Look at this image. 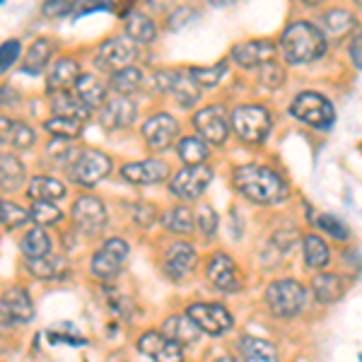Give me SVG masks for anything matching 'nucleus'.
Wrapping results in <instances>:
<instances>
[{"instance_id":"nucleus-1","label":"nucleus","mask_w":362,"mask_h":362,"mask_svg":"<svg viewBox=\"0 0 362 362\" xmlns=\"http://www.w3.org/2000/svg\"><path fill=\"white\" fill-rule=\"evenodd\" d=\"M232 184L239 194L256 206H278L290 194L283 174L268 165H259V162L239 165L232 172Z\"/></svg>"},{"instance_id":"nucleus-2","label":"nucleus","mask_w":362,"mask_h":362,"mask_svg":"<svg viewBox=\"0 0 362 362\" xmlns=\"http://www.w3.org/2000/svg\"><path fill=\"white\" fill-rule=\"evenodd\" d=\"M329 44H326L324 29L317 27L309 20H295L280 32L278 51L290 66H305V63L319 61L326 54Z\"/></svg>"},{"instance_id":"nucleus-3","label":"nucleus","mask_w":362,"mask_h":362,"mask_svg":"<svg viewBox=\"0 0 362 362\" xmlns=\"http://www.w3.org/2000/svg\"><path fill=\"white\" fill-rule=\"evenodd\" d=\"M232 133L247 145H261L271 136L273 116L264 104H239L230 112Z\"/></svg>"},{"instance_id":"nucleus-4","label":"nucleus","mask_w":362,"mask_h":362,"mask_svg":"<svg viewBox=\"0 0 362 362\" xmlns=\"http://www.w3.org/2000/svg\"><path fill=\"white\" fill-rule=\"evenodd\" d=\"M264 297L271 314L278 319H293L307 307V288L293 278L273 280Z\"/></svg>"},{"instance_id":"nucleus-5","label":"nucleus","mask_w":362,"mask_h":362,"mask_svg":"<svg viewBox=\"0 0 362 362\" xmlns=\"http://www.w3.org/2000/svg\"><path fill=\"white\" fill-rule=\"evenodd\" d=\"M290 112L297 121H302L314 131H329L336 121V109L331 99L319 92H300L290 104Z\"/></svg>"},{"instance_id":"nucleus-6","label":"nucleus","mask_w":362,"mask_h":362,"mask_svg":"<svg viewBox=\"0 0 362 362\" xmlns=\"http://www.w3.org/2000/svg\"><path fill=\"white\" fill-rule=\"evenodd\" d=\"M112 169H114V160L104 150L85 148L78 160L73 162V167H70V177H73L75 184L92 189L102 179H107L112 174Z\"/></svg>"},{"instance_id":"nucleus-7","label":"nucleus","mask_w":362,"mask_h":362,"mask_svg":"<svg viewBox=\"0 0 362 362\" xmlns=\"http://www.w3.org/2000/svg\"><path fill=\"white\" fill-rule=\"evenodd\" d=\"M194 131L206 140L208 145H225L230 138L232 128H230V114L225 107L220 104H208V107L198 109L191 119Z\"/></svg>"},{"instance_id":"nucleus-8","label":"nucleus","mask_w":362,"mask_h":362,"mask_svg":"<svg viewBox=\"0 0 362 362\" xmlns=\"http://www.w3.org/2000/svg\"><path fill=\"white\" fill-rule=\"evenodd\" d=\"M206 278L215 290H223V293H239L247 283L242 268L237 266V261L232 259L225 251H215L208 259L206 266Z\"/></svg>"},{"instance_id":"nucleus-9","label":"nucleus","mask_w":362,"mask_h":362,"mask_svg":"<svg viewBox=\"0 0 362 362\" xmlns=\"http://www.w3.org/2000/svg\"><path fill=\"white\" fill-rule=\"evenodd\" d=\"M128 254H131V247H128L126 239H121V237L107 239V242L95 251V256H92V261H90L92 276L99 280L116 278L121 266H124V261L128 259Z\"/></svg>"},{"instance_id":"nucleus-10","label":"nucleus","mask_w":362,"mask_h":362,"mask_svg":"<svg viewBox=\"0 0 362 362\" xmlns=\"http://www.w3.org/2000/svg\"><path fill=\"white\" fill-rule=\"evenodd\" d=\"M210 181H213V167L210 165H184V169H179L169 179V191L177 198H184V201H198L208 191Z\"/></svg>"},{"instance_id":"nucleus-11","label":"nucleus","mask_w":362,"mask_h":362,"mask_svg":"<svg viewBox=\"0 0 362 362\" xmlns=\"http://www.w3.org/2000/svg\"><path fill=\"white\" fill-rule=\"evenodd\" d=\"M97 66L109 70V73H116L121 68L136 66L138 61V44L133 42L131 37H112L107 42L99 44L97 49Z\"/></svg>"},{"instance_id":"nucleus-12","label":"nucleus","mask_w":362,"mask_h":362,"mask_svg":"<svg viewBox=\"0 0 362 362\" xmlns=\"http://www.w3.org/2000/svg\"><path fill=\"white\" fill-rule=\"evenodd\" d=\"M186 314L208 336H223L235 326V317H232L230 309L223 305H215V302H196V305L186 309Z\"/></svg>"},{"instance_id":"nucleus-13","label":"nucleus","mask_w":362,"mask_h":362,"mask_svg":"<svg viewBox=\"0 0 362 362\" xmlns=\"http://www.w3.org/2000/svg\"><path fill=\"white\" fill-rule=\"evenodd\" d=\"M140 133H143L145 145H148L153 153H162L169 145L177 143L181 131H179V121L174 119L172 114L160 112V114H153L150 119H145Z\"/></svg>"},{"instance_id":"nucleus-14","label":"nucleus","mask_w":362,"mask_h":362,"mask_svg":"<svg viewBox=\"0 0 362 362\" xmlns=\"http://www.w3.org/2000/svg\"><path fill=\"white\" fill-rule=\"evenodd\" d=\"M70 218H73V225L78 227L85 235H97L107 227V208L99 201L97 196H80L75 198L73 210H70Z\"/></svg>"},{"instance_id":"nucleus-15","label":"nucleus","mask_w":362,"mask_h":362,"mask_svg":"<svg viewBox=\"0 0 362 362\" xmlns=\"http://www.w3.org/2000/svg\"><path fill=\"white\" fill-rule=\"evenodd\" d=\"M169 177H172V169H169L165 160H157V157L126 162V165L121 167V179L133 186H153Z\"/></svg>"},{"instance_id":"nucleus-16","label":"nucleus","mask_w":362,"mask_h":362,"mask_svg":"<svg viewBox=\"0 0 362 362\" xmlns=\"http://www.w3.org/2000/svg\"><path fill=\"white\" fill-rule=\"evenodd\" d=\"M138 119V107L131 97L116 95L104 102V107L99 109V124L104 131H126L136 124Z\"/></svg>"},{"instance_id":"nucleus-17","label":"nucleus","mask_w":362,"mask_h":362,"mask_svg":"<svg viewBox=\"0 0 362 362\" xmlns=\"http://www.w3.org/2000/svg\"><path fill=\"white\" fill-rule=\"evenodd\" d=\"M276 54H278V46L273 44V39H249V42H239L232 46L230 58L239 68L251 70V68H261L264 63L273 61Z\"/></svg>"},{"instance_id":"nucleus-18","label":"nucleus","mask_w":362,"mask_h":362,"mask_svg":"<svg viewBox=\"0 0 362 362\" xmlns=\"http://www.w3.org/2000/svg\"><path fill=\"white\" fill-rule=\"evenodd\" d=\"M138 350L153 362H184V348L162 331H145L138 338Z\"/></svg>"},{"instance_id":"nucleus-19","label":"nucleus","mask_w":362,"mask_h":362,"mask_svg":"<svg viewBox=\"0 0 362 362\" xmlns=\"http://www.w3.org/2000/svg\"><path fill=\"white\" fill-rule=\"evenodd\" d=\"M198 264V251L189 242H174L165 251V273L172 280H184L194 273Z\"/></svg>"},{"instance_id":"nucleus-20","label":"nucleus","mask_w":362,"mask_h":362,"mask_svg":"<svg viewBox=\"0 0 362 362\" xmlns=\"http://www.w3.org/2000/svg\"><path fill=\"white\" fill-rule=\"evenodd\" d=\"M37 143V131L25 121H15L10 116H0V145H8L15 153H25Z\"/></svg>"},{"instance_id":"nucleus-21","label":"nucleus","mask_w":362,"mask_h":362,"mask_svg":"<svg viewBox=\"0 0 362 362\" xmlns=\"http://www.w3.org/2000/svg\"><path fill=\"white\" fill-rule=\"evenodd\" d=\"M80 63L70 56H61L58 61H54V66H49L46 70V90L51 92H61V90H70L75 87L80 78Z\"/></svg>"},{"instance_id":"nucleus-22","label":"nucleus","mask_w":362,"mask_h":362,"mask_svg":"<svg viewBox=\"0 0 362 362\" xmlns=\"http://www.w3.org/2000/svg\"><path fill=\"white\" fill-rule=\"evenodd\" d=\"M75 95L80 97V102L90 109H102L104 102L109 99V85L104 83L95 73H83L75 83Z\"/></svg>"},{"instance_id":"nucleus-23","label":"nucleus","mask_w":362,"mask_h":362,"mask_svg":"<svg viewBox=\"0 0 362 362\" xmlns=\"http://www.w3.org/2000/svg\"><path fill=\"white\" fill-rule=\"evenodd\" d=\"M27 271L39 280H63L70 276V264L66 256L46 254L39 259H27Z\"/></svg>"},{"instance_id":"nucleus-24","label":"nucleus","mask_w":362,"mask_h":362,"mask_svg":"<svg viewBox=\"0 0 362 362\" xmlns=\"http://www.w3.org/2000/svg\"><path fill=\"white\" fill-rule=\"evenodd\" d=\"M355 27H358V20L348 8H326L321 13V29L334 39L348 37L350 32H355Z\"/></svg>"},{"instance_id":"nucleus-25","label":"nucleus","mask_w":362,"mask_h":362,"mask_svg":"<svg viewBox=\"0 0 362 362\" xmlns=\"http://www.w3.org/2000/svg\"><path fill=\"white\" fill-rule=\"evenodd\" d=\"M51 114L54 116H68V119H78V121H85L90 119L92 109L85 107L80 102L78 95H73L70 90H61V92H51Z\"/></svg>"},{"instance_id":"nucleus-26","label":"nucleus","mask_w":362,"mask_h":362,"mask_svg":"<svg viewBox=\"0 0 362 362\" xmlns=\"http://www.w3.org/2000/svg\"><path fill=\"white\" fill-rule=\"evenodd\" d=\"M27 181V169L15 153H0V191H20Z\"/></svg>"},{"instance_id":"nucleus-27","label":"nucleus","mask_w":362,"mask_h":362,"mask_svg":"<svg viewBox=\"0 0 362 362\" xmlns=\"http://www.w3.org/2000/svg\"><path fill=\"white\" fill-rule=\"evenodd\" d=\"M162 334L169 336L172 341H177L179 346H186V343H196L198 341V334L201 329L194 324V319L189 314H172L162 321Z\"/></svg>"},{"instance_id":"nucleus-28","label":"nucleus","mask_w":362,"mask_h":362,"mask_svg":"<svg viewBox=\"0 0 362 362\" xmlns=\"http://www.w3.org/2000/svg\"><path fill=\"white\" fill-rule=\"evenodd\" d=\"M239 360L242 362H280L278 350L271 341L256 336H244L239 341Z\"/></svg>"},{"instance_id":"nucleus-29","label":"nucleus","mask_w":362,"mask_h":362,"mask_svg":"<svg viewBox=\"0 0 362 362\" xmlns=\"http://www.w3.org/2000/svg\"><path fill=\"white\" fill-rule=\"evenodd\" d=\"M312 293L321 305H334L346 293V283L336 273H317L312 278Z\"/></svg>"},{"instance_id":"nucleus-30","label":"nucleus","mask_w":362,"mask_h":362,"mask_svg":"<svg viewBox=\"0 0 362 362\" xmlns=\"http://www.w3.org/2000/svg\"><path fill=\"white\" fill-rule=\"evenodd\" d=\"M54 56V39L49 37H37L29 44L27 54H25V70L27 75H39L44 68H49V61Z\"/></svg>"},{"instance_id":"nucleus-31","label":"nucleus","mask_w":362,"mask_h":362,"mask_svg":"<svg viewBox=\"0 0 362 362\" xmlns=\"http://www.w3.org/2000/svg\"><path fill=\"white\" fill-rule=\"evenodd\" d=\"M145 87V73L138 66H128L112 73L109 78V90H114L121 97H133Z\"/></svg>"},{"instance_id":"nucleus-32","label":"nucleus","mask_w":362,"mask_h":362,"mask_svg":"<svg viewBox=\"0 0 362 362\" xmlns=\"http://www.w3.org/2000/svg\"><path fill=\"white\" fill-rule=\"evenodd\" d=\"M27 196L32 201H61L68 196V189L56 177H32L27 181Z\"/></svg>"},{"instance_id":"nucleus-33","label":"nucleus","mask_w":362,"mask_h":362,"mask_svg":"<svg viewBox=\"0 0 362 362\" xmlns=\"http://www.w3.org/2000/svg\"><path fill=\"white\" fill-rule=\"evenodd\" d=\"M169 95L174 97V102H177L181 109H191L198 99H201L203 90L196 85V80L191 78L189 68H181V70H177V78H174V85H172V92H169Z\"/></svg>"},{"instance_id":"nucleus-34","label":"nucleus","mask_w":362,"mask_h":362,"mask_svg":"<svg viewBox=\"0 0 362 362\" xmlns=\"http://www.w3.org/2000/svg\"><path fill=\"white\" fill-rule=\"evenodd\" d=\"M83 150L85 148H78V143H73V140H68V138H51L44 148V157L49 160V165L73 167V162L78 160Z\"/></svg>"},{"instance_id":"nucleus-35","label":"nucleus","mask_w":362,"mask_h":362,"mask_svg":"<svg viewBox=\"0 0 362 362\" xmlns=\"http://www.w3.org/2000/svg\"><path fill=\"white\" fill-rule=\"evenodd\" d=\"M302 256H305V266L321 271L331 264V249L324 237L319 235H305L302 237Z\"/></svg>"},{"instance_id":"nucleus-36","label":"nucleus","mask_w":362,"mask_h":362,"mask_svg":"<svg viewBox=\"0 0 362 362\" xmlns=\"http://www.w3.org/2000/svg\"><path fill=\"white\" fill-rule=\"evenodd\" d=\"M177 155L186 167L206 165L210 157V145L201 136H184L177 140Z\"/></svg>"},{"instance_id":"nucleus-37","label":"nucleus","mask_w":362,"mask_h":362,"mask_svg":"<svg viewBox=\"0 0 362 362\" xmlns=\"http://www.w3.org/2000/svg\"><path fill=\"white\" fill-rule=\"evenodd\" d=\"M3 302L8 305L10 314H13V319L17 321V324H27V321L34 319V302H32V297H29L27 290L20 288V285L5 290Z\"/></svg>"},{"instance_id":"nucleus-38","label":"nucleus","mask_w":362,"mask_h":362,"mask_svg":"<svg viewBox=\"0 0 362 362\" xmlns=\"http://www.w3.org/2000/svg\"><path fill=\"white\" fill-rule=\"evenodd\" d=\"M162 227L174 235L189 237L196 230V213L189 206H174L162 215Z\"/></svg>"},{"instance_id":"nucleus-39","label":"nucleus","mask_w":362,"mask_h":362,"mask_svg":"<svg viewBox=\"0 0 362 362\" xmlns=\"http://www.w3.org/2000/svg\"><path fill=\"white\" fill-rule=\"evenodd\" d=\"M126 37H131L136 44H150L157 39V22L150 15L133 13L126 17Z\"/></svg>"},{"instance_id":"nucleus-40","label":"nucleus","mask_w":362,"mask_h":362,"mask_svg":"<svg viewBox=\"0 0 362 362\" xmlns=\"http://www.w3.org/2000/svg\"><path fill=\"white\" fill-rule=\"evenodd\" d=\"M20 249L27 259H39V256L51 254V237L44 227L34 225L32 230H27L20 239Z\"/></svg>"},{"instance_id":"nucleus-41","label":"nucleus","mask_w":362,"mask_h":362,"mask_svg":"<svg viewBox=\"0 0 362 362\" xmlns=\"http://www.w3.org/2000/svg\"><path fill=\"white\" fill-rule=\"evenodd\" d=\"M227 68H230L227 61H220V63H215V66H194V68H189V73L201 90H213V87H218L223 83Z\"/></svg>"},{"instance_id":"nucleus-42","label":"nucleus","mask_w":362,"mask_h":362,"mask_svg":"<svg viewBox=\"0 0 362 362\" xmlns=\"http://www.w3.org/2000/svg\"><path fill=\"white\" fill-rule=\"evenodd\" d=\"M44 128L51 133V138H68L75 140L83 136V121L78 119H68V116H51L44 121Z\"/></svg>"},{"instance_id":"nucleus-43","label":"nucleus","mask_w":362,"mask_h":362,"mask_svg":"<svg viewBox=\"0 0 362 362\" xmlns=\"http://www.w3.org/2000/svg\"><path fill=\"white\" fill-rule=\"evenodd\" d=\"M27 223H32L29 210L17 206V203H13V201L0 198V227H5V230H17V227H22Z\"/></svg>"},{"instance_id":"nucleus-44","label":"nucleus","mask_w":362,"mask_h":362,"mask_svg":"<svg viewBox=\"0 0 362 362\" xmlns=\"http://www.w3.org/2000/svg\"><path fill=\"white\" fill-rule=\"evenodd\" d=\"M29 215H32V223L39 227L58 225L63 220L61 208H58L54 201H34L32 208H29Z\"/></svg>"},{"instance_id":"nucleus-45","label":"nucleus","mask_w":362,"mask_h":362,"mask_svg":"<svg viewBox=\"0 0 362 362\" xmlns=\"http://www.w3.org/2000/svg\"><path fill=\"white\" fill-rule=\"evenodd\" d=\"M285 80H288V73H285V66H280V63L273 58V61L264 63V66L259 68V85L264 87L268 92H276L280 87L285 85Z\"/></svg>"},{"instance_id":"nucleus-46","label":"nucleus","mask_w":362,"mask_h":362,"mask_svg":"<svg viewBox=\"0 0 362 362\" xmlns=\"http://www.w3.org/2000/svg\"><path fill=\"white\" fill-rule=\"evenodd\" d=\"M174 78H177V68L153 70V73L145 78V87H148L150 92H155V95H169L174 85Z\"/></svg>"},{"instance_id":"nucleus-47","label":"nucleus","mask_w":362,"mask_h":362,"mask_svg":"<svg viewBox=\"0 0 362 362\" xmlns=\"http://www.w3.org/2000/svg\"><path fill=\"white\" fill-rule=\"evenodd\" d=\"M196 227L201 230V235L206 239L215 237V232H218V213H215V208L210 206V203H201V206H198Z\"/></svg>"},{"instance_id":"nucleus-48","label":"nucleus","mask_w":362,"mask_h":362,"mask_svg":"<svg viewBox=\"0 0 362 362\" xmlns=\"http://www.w3.org/2000/svg\"><path fill=\"white\" fill-rule=\"evenodd\" d=\"M317 225L326 237L336 239V242H346L348 239V227L343 225V220H338L336 215H321L317 220Z\"/></svg>"},{"instance_id":"nucleus-49","label":"nucleus","mask_w":362,"mask_h":362,"mask_svg":"<svg viewBox=\"0 0 362 362\" xmlns=\"http://www.w3.org/2000/svg\"><path fill=\"white\" fill-rule=\"evenodd\" d=\"M78 5H80V0H44L42 13L44 17H49V20H58V17L70 15Z\"/></svg>"},{"instance_id":"nucleus-50","label":"nucleus","mask_w":362,"mask_h":362,"mask_svg":"<svg viewBox=\"0 0 362 362\" xmlns=\"http://www.w3.org/2000/svg\"><path fill=\"white\" fill-rule=\"evenodd\" d=\"M20 54H22V44L17 39H8V42L0 44V73L13 68Z\"/></svg>"},{"instance_id":"nucleus-51","label":"nucleus","mask_w":362,"mask_h":362,"mask_svg":"<svg viewBox=\"0 0 362 362\" xmlns=\"http://www.w3.org/2000/svg\"><path fill=\"white\" fill-rule=\"evenodd\" d=\"M131 213H133V220H136L138 225H145V227L155 225V220H157V208L148 206V203H138V206H133Z\"/></svg>"},{"instance_id":"nucleus-52","label":"nucleus","mask_w":362,"mask_h":362,"mask_svg":"<svg viewBox=\"0 0 362 362\" xmlns=\"http://www.w3.org/2000/svg\"><path fill=\"white\" fill-rule=\"evenodd\" d=\"M22 104V95L13 85H0V109H13Z\"/></svg>"},{"instance_id":"nucleus-53","label":"nucleus","mask_w":362,"mask_h":362,"mask_svg":"<svg viewBox=\"0 0 362 362\" xmlns=\"http://www.w3.org/2000/svg\"><path fill=\"white\" fill-rule=\"evenodd\" d=\"M348 56H350V61H353V66L358 68V70H362V32L355 34V37L350 39Z\"/></svg>"},{"instance_id":"nucleus-54","label":"nucleus","mask_w":362,"mask_h":362,"mask_svg":"<svg viewBox=\"0 0 362 362\" xmlns=\"http://www.w3.org/2000/svg\"><path fill=\"white\" fill-rule=\"evenodd\" d=\"M15 324H17V321L13 319V314H10L8 305L3 302V297H0V334H8Z\"/></svg>"},{"instance_id":"nucleus-55","label":"nucleus","mask_w":362,"mask_h":362,"mask_svg":"<svg viewBox=\"0 0 362 362\" xmlns=\"http://www.w3.org/2000/svg\"><path fill=\"white\" fill-rule=\"evenodd\" d=\"M213 8H230V5H235L237 0H208Z\"/></svg>"},{"instance_id":"nucleus-56","label":"nucleus","mask_w":362,"mask_h":362,"mask_svg":"<svg viewBox=\"0 0 362 362\" xmlns=\"http://www.w3.org/2000/svg\"><path fill=\"white\" fill-rule=\"evenodd\" d=\"M300 3H305V5H312V8H314V5H321V3H326V0H300Z\"/></svg>"},{"instance_id":"nucleus-57","label":"nucleus","mask_w":362,"mask_h":362,"mask_svg":"<svg viewBox=\"0 0 362 362\" xmlns=\"http://www.w3.org/2000/svg\"><path fill=\"white\" fill-rule=\"evenodd\" d=\"M215 362H242V360H235V358H218Z\"/></svg>"},{"instance_id":"nucleus-58","label":"nucleus","mask_w":362,"mask_h":362,"mask_svg":"<svg viewBox=\"0 0 362 362\" xmlns=\"http://www.w3.org/2000/svg\"><path fill=\"white\" fill-rule=\"evenodd\" d=\"M355 3H358V5H362V0H355Z\"/></svg>"},{"instance_id":"nucleus-59","label":"nucleus","mask_w":362,"mask_h":362,"mask_svg":"<svg viewBox=\"0 0 362 362\" xmlns=\"http://www.w3.org/2000/svg\"><path fill=\"white\" fill-rule=\"evenodd\" d=\"M360 362H362V355H360Z\"/></svg>"},{"instance_id":"nucleus-60","label":"nucleus","mask_w":362,"mask_h":362,"mask_svg":"<svg viewBox=\"0 0 362 362\" xmlns=\"http://www.w3.org/2000/svg\"><path fill=\"white\" fill-rule=\"evenodd\" d=\"M0 3H3V0H0Z\"/></svg>"}]
</instances>
